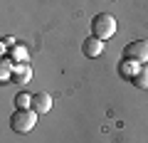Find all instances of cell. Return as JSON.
Masks as SVG:
<instances>
[{
    "instance_id": "obj_6",
    "label": "cell",
    "mask_w": 148,
    "mask_h": 143,
    "mask_svg": "<svg viewBox=\"0 0 148 143\" xmlns=\"http://www.w3.org/2000/svg\"><path fill=\"white\" fill-rule=\"evenodd\" d=\"M116 69H119V77H121V79H133V74L141 69V64L133 62V59H126V57H123L121 62H119Z\"/></svg>"
},
{
    "instance_id": "obj_4",
    "label": "cell",
    "mask_w": 148,
    "mask_h": 143,
    "mask_svg": "<svg viewBox=\"0 0 148 143\" xmlns=\"http://www.w3.org/2000/svg\"><path fill=\"white\" fill-rule=\"evenodd\" d=\"M49 109H52V96H49L47 91H37V94H32V111L47 114Z\"/></svg>"
},
{
    "instance_id": "obj_5",
    "label": "cell",
    "mask_w": 148,
    "mask_h": 143,
    "mask_svg": "<svg viewBox=\"0 0 148 143\" xmlns=\"http://www.w3.org/2000/svg\"><path fill=\"white\" fill-rule=\"evenodd\" d=\"M82 49H84L86 57L96 59V57H101V52H104V40H99V37H94V35H91V37H86V40H84Z\"/></svg>"
},
{
    "instance_id": "obj_10",
    "label": "cell",
    "mask_w": 148,
    "mask_h": 143,
    "mask_svg": "<svg viewBox=\"0 0 148 143\" xmlns=\"http://www.w3.org/2000/svg\"><path fill=\"white\" fill-rule=\"evenodd\" d=\"M12 57H15V59H27V52L20 49V47H15V49H12Z\"/></svg>"
},
{
    "instance_id": "obj_8",
    "label": "cell",
    "mask_w": 148,
    "mask_h": 143,
    "mask_svg": "<svg viewBox=\"0 0 148 143\" xmlns=\"http://www.w3.org/2000/svg\"><path fill=\"white\" fill-rule=\"evenodd\" d=\"M133 86H136V89H148V67H141L136 72V74H133Z\"/></svg>"
},
{
    "instance_id": "obj_7",
    "label": "cell",
    "mask_w": 148,
    "mask_h": 143,
    "mask_svg": "<svg viewBox=\"0 0 148 143\" xmlns=\"http://www.w3.org/2000/svg\"><path fill=\"white\" fill-rule=\"evenodd\" d=\"M30 79H32V69L27 67V64H25V67H15V69H12V77H10V81H15L17 86H25Z\"/></svg>"
},
{
    "instance_id": "obj_9",
    "label": "cell",
    "mask_w": 148,
    "mask_h": 143,
    "mask_svg": "<svg viewBox=\"0 0 148 143\" xmlns=\"http://www.w3.org/2000/svg\"><path fill=\"white\" fill-rule=\"evenodd\" d=\"M15 106L17 109H32V96H27L25 91H20V94L15 96Z\"/></svg>"
},
{
    "instance_id": "obj_3",
    "label": "cell",
    "mask_w": 148,
    "mask_h": 143,
    "mask_svg": "<svg viewBox=\"0 0 148 143\" xmlns=\"http://www.w3.org/2000/svg\"><path fill=\"white\" fill-rule=\"evenodd\" d=\"M123 57L133 62H148V40H133L123 47Z\"/></svg>"
},
{
    "instance_id": "obj_2",
    "label": "cell",
    "mask_w": 148,
    "mask_h": 143,
    "mask_svg": "<svg viewBox=\"0 0 148 143\" xmlns=\"http://www.w3.org/2000/svg\"><path fill=\"white\" fill-rule=\"evenodd\" d=\"M91 32H94V37H99V40L114 37V35H116V20H114V15H109V12L94 15V20H91Z\"/></svg>"
},
{
    "instance_id": "obj_1",
    "label": "cell",
    "mask_w": 148,
    "mask_h": 143,
    "mask_svg": "<svg viewBox=\"0 0 148 143\" xmlns=\"http://www.w3.org/2000/svg\"><path fill=\"white\" fill-rule=\"evenodd\" d=\"M37 116L40 114L32 111V109H17L10 116V128L15 133H30L35 128V123H37Z\"/></svg>"
}]
</instances>
